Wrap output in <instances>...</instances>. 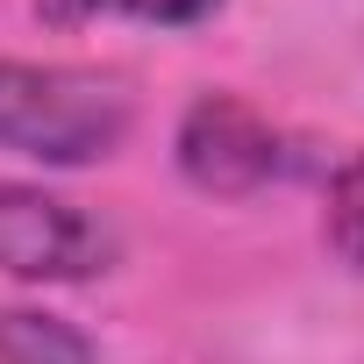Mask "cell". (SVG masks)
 <instances>
[{
  "label": "cell",
  "instance_id": "277c9868",
  "mask_svg": "<svg viewBox=\"0 0 364 364\" xmlns=\"http://www.w3.org/2000/svg\"><path fill=\"white\" fill-rule=\"evenodd\" d=\"M0 364H100L93 336L43 307H0Z\"/></svg>",
  "mask_w": 364,
  "mask_h": 364
},
{
  "label": "cell",
  "instance_id": "5b68a950",
  "mask_svg": "<svg viewBox=\"0 0 364 364\" xmlns=\"http://www.w3.org/2000/svg\"><path fill=\"white\" fill-rule=\"evenodd\" d=\"M328 243H336L343 264L364 272V157H350L328 178Z\"/></svg>",
  "mask_w": 364,
  "mask_h": 364
},
{
  "label": "cell",
  "instance_id": "7a4b0ae2",
  "mask_svg": "<svg viewBox=\"0 0 364 364\" xmlns=\"http://www.w3.org/2000/svg\"><path fill=\"white\" fill-rule=\"evenodd\" d=\"M171 157H178V178H186L193 193H215V200L264 193L272 178L293 171V150L272 129V114H257L236 93H200L186 114H178Z\"/></svg>",
  "mask_w": 364,
  "mask_h": 364
},
{
  "label": "cell",
  "instance_id": "8992f818",
  "mask_svg": "<svg viewBox=\"0 0 364 364\" xmlns=\"http://www.w3.org/2000/svg\"><path fill=\"white\" fill-rule=\"evenodd\" d=\"M58 15H129V22H157V29H186L200 15H215L222 0H50Z\"/></svg>",
  "mask_w": 364,
  "mask_h": 364
},
{
  "label": "cell",
  "instance_id": "3957f363",
  "mask_svg": "<svg viewBox=\"0 0 364 364\" xmlns=\"http://www.w3.org/2000/svg\"><path fill=\"white\" fill-rule=\"evenodd\" d=\"M114 264V236L100 215L50 186H0V272L22 286H79Z\"/></svg>",
  "mask_w": 364,
  "mask_h": 364
},
{
  "label": "cell",
  "instance_id": "6da1fadb",
  "mask_svg": "<svg viewBox=\"0 0 364 364\" xmlns=\"http://www.w3.org/2000/svg\"><path fill=\"white\" fill-rule=\"evenodd\" d=\"M136 129V100L114 72L0 58V157H29L43 171L107 164Z\"/></svg>",
  "mask_w": 364,
  "mask_h": 364
}]
</instances>
